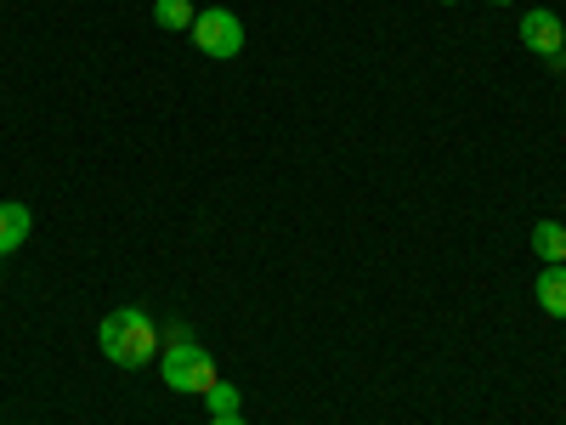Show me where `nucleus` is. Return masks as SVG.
I'll return each instance as SVG.
<instances>
[{
  "mask_svg": "<svg viewBox=\"0 0 566 425\" xmlns=\"http://www.w3.org/2000/svg\"><path fill=\"white\" fill-rule=\"evenodd\" d=\"M29 227H34L29 205H0V261H7L12 250H23V239H29Z\"/></svg>",
  "mask_w": 566,
  "mask_h": 425,
  "instance_id": "5",
  "label": "nucleus"
},
{
  "mask_svg": "<svg viewBox=\"0 0 566 425\" xmlns=\"http://www.w3.org/2000/svg\"><path fill=\"white\" fill-rule=\"evenodd\" d=\"M522 45L527 52H538V58H560V45H566V23L555 18V12H544V7H533L527 18H522Z\"/></svg>",
  "mask_w": 566,
  "mask_h": 425,
  "instance_id": "4",
  "label": "nucleus"
},
{
  "mask_svg": "<svg viewBox=\"0 0 566 425\" xmlns=\"http://www.w3.org/2000/svg\"><path fill=\"white\" fill-rule=\"evenodd\" d=\"M538 307L566 323V261H555V267L538 272Z\"/></svg>",
  "mask_w": 566,
  "mask_h": 425,
  "instance_id": "6",
  "label": "nucleus"
},
{
  "mask_svg": "<svg viewBox=\"0 0 566 425\" xmlns=\"http://www.w3.org/2000/svg\"><path fill=\"white\" fill-rule=\"evenodd\" d=\"M159 374H165V386L181 392V397H205L221 374L210 363V352H199V341H181V346H165L159 352Z\"/></svg>",
  "mask_w": 566,
  "mask_h": 425,
  "instance_id": "2",
  "label": "nucleus"
},
{
  "mask_svg": "<svg viewBox=\"0 0 566 425\" xmlns=\"http://www.w3.org/2000/svg\"><path fill=\"white\" fill-rule=\"evenodd\" d=\"M187 34H193V45H199L205 58H216V63H227V58L244 52V23H239V12H227V7L199 12Z\"/></svg>",
  "mask_w": 566,
  "mask_h": 425,
  "instance_id": "3",
  "label": "nucleus"
},
{
  "mask_svg": "<svg viewBox=\"0 0 566 425\" xmlns=\"http://www.w3.org/2000/svg\"><path fill=\"white\" fill-rule=\"evenodd\" d=\"M493 7H510V0H493Z\"/></svg>",
  "mask_w": 566,
  "mask_h": 425,
  "instance_id": "12",
  "label": "nucleus"
},
{
  "mask_svg": "<svg viewBox=\"0 0 566 425\" xmlns=\"http://www.w3.org/2000/svg\"><path fill=\"white\" fill-rule=\"evenodd\" d=\"M205 403H210V414H239V386H232V381H216L210 392H205Z\"/></svg>",
  "mask_w": 566,
  "mask_h": 425,
  "instance_id": "9",
  "label": "nucleus"
},
{
  "mask_svg": "<svg viewBox=\"0 0 566 425\" xmlns=\"http://www.w3.org/2000/svg\"><path fill=\"white\" fill-rule=\"evenodd\" d=\"M193 0H154V23L159 29H193Z\"/></svg>",
  "mask_w": 566,
  "mask_h": 425,
  "instance_id": "8",
  "label": "nucleus"
},
{
  "mask_svg": "<svg viewBox=\"0 0 566 425\" xmlns=\"http://www.w3.org/2000/svg\"><path fill=\"white\" fill-rule=\"evenodd\" d=\"M555 63H560V69H566V45H560V58H555Z\"/></svg>",
  "mask_w": 566,
  "mask_h": 425,
  "instance_id": "11",
  "label": "nucleus"
},
{
  "mask_svg": "<svg viewBox=\"0 0 566 425\" xmlns=\"http://www.w3.org/2000/svg\"><path fill=\"white\" fill-rule=\"evenodd\" d=\"M210 425H244V414H210Z\"/></svg>",
  "mask_w": 566,
  "mask_h": 425,
  "instance_id": "10",
  "label": "nucleus"
},
{
  "mask_svg": "<svg viewBox=\"0 0 566 425\" xmlns=\"http://www.w3.org/2000/svg\"><path fill=\"white\" fill-rule=\"evenodd\" d=\"M533 250H538L544 267L566 261V227H560V221H538V227H533Z\"/></svg>",
  "mask_w": 566,
  "mask_h": 425,
  "instance_id": "7",
  "label": "nucleus"
},
{
  "mask_svg": "<svg viewBox=\"0 0 566 425\" xmlns=\"http://www.w3.org/2000/svg\"><path fill=\"white\" fill-rule=\"evenodd\" d=\"M103 341V357L119 363V369H148V357H159V323L142 312V307H119L103 318L97 329Z\"/></svg>",
  "mask_w": 566,
  "mask_h": 425,
  "instance_id": "1",
  "label": "nucleus"
},
{
  "mask_svg": "<svg viewBox=\"0 0 566 425\" xmlns=\"http://www.w3.org/2000/svg\"><path fill=\"white\" fill-rule=\"evenodd\" d=\"M442 7H453V0H442Z\"/></svg>",
  "mask_w": 566,
  "mask_h": 425,
  "instance_id": "13",
  "label": "nucleus"
}]
</instances>
